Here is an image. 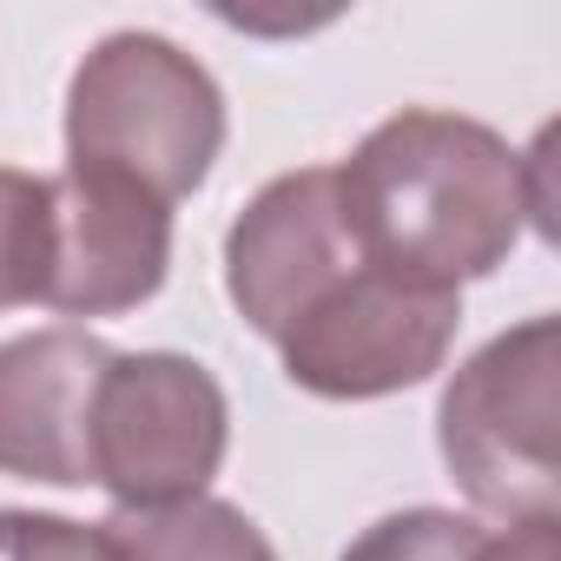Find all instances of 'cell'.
<instances>
[{"label":"cell","instance_id":"8992f818","mask_svg":"<svg viewBox=\"0 0 561 561\" xmlns=\"http://www.w3.org/2000/svg\"><path fill=\"white\" fill-rule=\"evenodd\" d=\"M172 271V205L113 172L47 179V285L41 305L60 318H119L159 298Z\"/></svg>","mask_w":561,"mask_h":561},{"label":"cell","instance_id":"7c38bea8","mask_svg":"<svg viewBox=\"0 0 561 561\" xmlns=\"http://www.w3.org/2000/svg\"><path fill=\"white\" fill-rule=\"evenodd\" d=\"M0 561H119L100 522L47 515V508H0Z\"/></svg>","mask_w":561,"mask_h":561},{"label":"cell","instance_id":"8fae6325","mask_svg":"<svg viewBox=\"0 0 561 561\" xmlns=\"http://www.w3.org/2000/svg\"><path fill=\"white\" fill-rule=\"evenodd\" d=\"M482 535L489 528L456 508H397V515L370 522L337 561H476Z\"/></svg>","mask_w":561,"mask_h":561},{"label":"cell","instance_id":"5b68a950","mask_svg":"<svg viewBox=\"0 0 561 561\" xmlns=\"http://www.w3.org/2000/svg\"><path fill=\"white\" fill-rule=\"evenodd\" d=\"M462 324V298L436 285H410L370 257L277 337L285 377L324 403H370L430 383L449 364Z\"/></svg>","mask_w":561,"mask_h":561},{"label":"cell","instance_id":"277c9868","mask_svg":"<svg viewBox=\"0 0 561 561\" xmlns=\"http://www.w3.org/2000/svg\"><path fill=\"white\" fill-rule=\"evenodd\" d=\"M231 443V403L198 357L113 351L87 416V482L119 508H165L211 489Z\"/></svg>","mask_w":561,"mask_h":561},{"label":"cell","instance_id":"6da1fadb","mask_svg":"<svg viewBox=\"0 0 561 561\" xmlns=\"http://www.w3.org/2000/svg\"><path fill=\"white\" fill-rule=\"evenodd\" d=\"M331 172L357 251L410 285L462 291L515 251L528 225L522 152L469 113L403 106Z\"/></svg>","mask_w":561,"mask_h":561},{"label":"cell","instance_id":"ba28073f","mask_svg":"<svg viewBox=\"0 0 561 561\" xmlns=\"http://www.w3.org/2000/svg\"><path fill=\"white\" fill-rule=\"evenodd\" d=\"M113 351L80 324H47L0 344V476L80 489L87 416Z\"/></svg>","mask_w":561,"mask_h":561},{"label":"cell","instance_id":"52a82bcc","mask_svg":"<svg viewBox=\"0 0 561 561\" xmlns=\"http://www.w3.org/2000/svg\"><path fill=\"white\" fill-rule=\"evenodd\" d=\"M357 264L364 251L344 225L337 172H277L225 231V298L264 344H277Z\"/></svg>","mask_w":561,"mask_h":561},{"label":"cell","instance_id":"7a4b0ae2","mask_svg":"<svg viewBox=\"0 0 561 561\" xmlns=\"http://www.w3.org/2000/svg\"><path fill=\"white\" fill-rule=\"evenodd\" d=\"M225 152L218 80L165 34H106L67 87V165L113 172L159 205L192 198Z\"/></svg>","mask_w":561,"mask_h":561},{"label":"cell","instance_id":"3957f363","mask_svg":"<svg viewBox=\"0 0 561 561\" xmlns=\"http://www.w3.org/2000/svg\"><path fill=\"white\" fill-rule=\"evenodd\" d=\"M554 430H561V318H522L489 337L443 390L436 449L469 508L541 522L554 508Z\"/></svg>","mask_w":561,"mask_h":561},{"label":"cell","instance_id":"30bf717a","mask_svg":"<svg viewBox=\"0 0 561 561\" xmlns=\"http://www.w3.org/2000/svg\"><path fill=\"white\" fill-rule=\"evenodd\" d=\"M47 285V179L0 165V311L41 305Z\"/></svg>","mask_w":561,"mask_h":561},{"label":"cell","instance_id":"4fadbf2b","mask_svg":"<svg viewBox=\"0 0 561 561\" xmlns=\"http://www.w3.org/2000/svg\"><path fill=\"white\" fill-rule=\"evenodd\" d=\"M476 561H561V515L508 522L502 535H482Z\"/></svg>","mask_w":561,"mask_h":561},{"label":"cell","instance_id":"9c48e42d","mask_svg":"<svg viewBox=\"0 0 561 561\" xmlns=\"http://www.w3.org/2000/svg\"><path fill=\"white\" fill-rule=\"evenodd\" d=\"M100 528L119 561H277L264 528L218 495H192L165 508H113Z\"/></svg>","mask_w":561,"mask_h":561}]
</instances>
